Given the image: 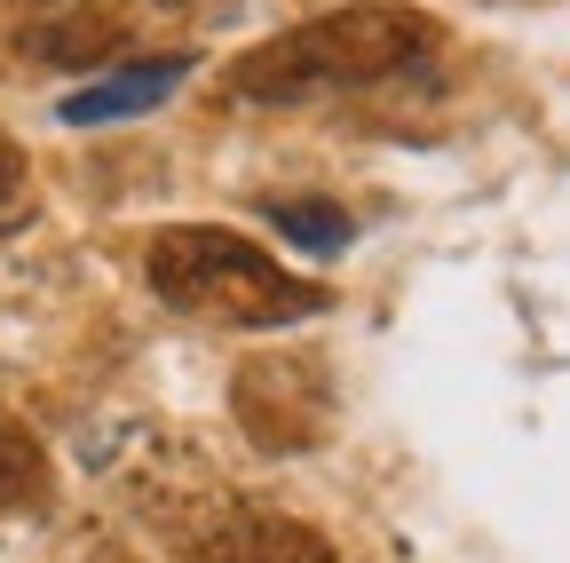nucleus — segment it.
<instances>
[{"instance_id":"1","label":"nucleus","mask_w":570,"mask_h":563,"mask_svg":"<svg viewBox=\"0 0 570 563\" xmlns=\"http://www.w3.org/2000/svg\"><path fill=\"white\" fill-rule=\"evenodd\" d=\"M436 40H444V25L428 9L365 0V9L309 17L294 32L246 48L230 64V96H246V104H317V96H348V88H381V80L412 72Z\"/></svg>"},{"instance_id":"2","label":"nucleus","mask_w":570,"mask_h":563,"mask_svg":"<svg viewBox=\"0 0 570 563\" xmlns=\"http://www.w3.org/2000/svg\"><path fill=\"white\" fill-rule=\"evenodd\" d=\"M142 278L151 294L198 326H238V333H269V326H302L317 318L333 294L317 278L277 270V254H262L238 231H214V223H175L151 239L142 254Z\"/></svg>"},{"instance_id":"3","label":"nucleus","mask_w":570,"mask_h":563,"mask_svg":"<svg viewBox=\"0 0 570 563\" xmlns=\"http://www.w3.org/2000/svg\"><path fill=\"white\" fill-rule=\"evenodd\" d=\"M230 412H238L246 445H262V453H317L333 437L341 405H333L325 358H309V349H262L230 381Z\"/></svg>"},{"instance_id":"4","label":"nucleus","mask_w":570,"mask_h":563,"mask_svg":"<svg viewBox=\"0 0 570 563\" xmlns=\"http://www.w3.org/2000/svg\"><path fill=\"white\" fill-rule=\"evenodd\" d=\"M183 563H341L333 540L277 508H223L214 524L183 532Z\"/></svg>"},{"instance_id":"5","label":"nucleus","mask_w":570,"mask_h":563,"mask_svg":"<svg viewBox=\"0 0 570 563\" xmlns=\"http://www.w3.org/2000/svg\"><path fill=\"white\" fill-rule=\"evenodd\" d=\"M190 80V56H151V64H127L111 80H88L80 96H63V119L71 127H104V119H127V111H151L167 104V88Z\"/></svg>"},{"instance_id":"6","label":"nucleus","mask_w":570,"mask_h":563,"mask_svg":"<svg viewBox=\"0 0 570 563\" xmlns=\"http://www.w3.org/2000/svg\"><path fill=\"white\" fill-rule=\"evenodd\" d=\"M127 9H104V0H80V9H63V17H48V25H32L24 32V48L40 56V64H111L119 48H127Z\"/></svg>"},{"instance_id":"7","label":"nucleus","mask_w":570,"mask_h":563,"mask_svg":"<svg viewBox=\"0 0 570 563\" xmlns=\"http://www.w3.org/2000/svg\"><path fill=\"white\" fill-rule=\"evenodd\" d=\"M48 492H56V476H48L40 437H24L17 420H0V516H32V508H48Z\"/></svg>"},{"instance_id":"8","label":"nucleus","mask_w":570,"mask_h":563,"mask_svg":"<svg viewBox=\"0 0 570 563\" xmlns=\"http://www.w3.org/2000/svg\"><path fill=\"white\" fill-rule=\"evenodd\" d=\"M269 223H277L285 239L317 246V254H341V246H348V215H341L333 198H269Z\"/></svg>"},{"instance_id":"9","label":"nucleus","mask_w":570,"mask_h":563,"mask_svg":"<svg viewBox=\"0 0 570 563\" xmlns=\"http://www.w3.org/2000/svg\"><path fill=\"white\" fill-rule=\"evenodd\" d=\"M17 191H24V144L0 135V198H17Z\"/></svg>"}]
</instances>
